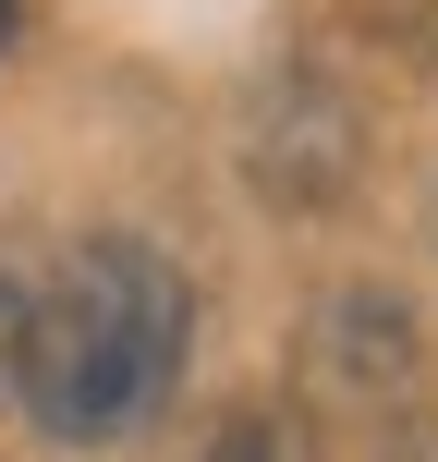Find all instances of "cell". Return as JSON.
Segmentation results:
<instances>
[{"label": "cell", "mask_w": 438, "mask_h": 462, "mask_svg": "<svg viewBox=\"0 0 438 462\" xmlns=\"http://www.w3.org/2000/svg\"><path fill=\"white\" fill-rule=\"evenodd\" d=\"M183 341H195V292H183V268H171L159 244H135V231L73 244L61 268H49V292H24L13 402H24L37 439L110 450V439H135L171 402Z\"/></svg>", "instance_id": "obj_1"}, {"label": "cell", "mask_w": 438, "mask_h": 462, "mask_svg": "<svg viewBox=\"0 0 438 462\" xmlns=\"http://www.w3.org/2000/svg\"><path fill=\"white\" fill-rule=\"evenodd\" d=\"M195 462H317V439H304V414H280V402H256V414L208 426V450Z\"/></svg>", "instance_id": "obj_2"}, {"label": "cell", "mask_w": 438, "mask_h": 462, "mask_svg": "<svg viewBox=\"0 0 438 462\" xmlns=\"http://www.w3.org/2000/svg\"><path fill=\"white\" fill-rule=\"evenodd\" d=\"M13 328H24V280L0 268V390H13Z\"/></svg>", "instance_id": "obj_3"}, {"label": "cell", "mask_w": 438, "mask_h": 462, "mask_svg": "<svg viewBox=\"0 0 438 462\" xmlns=\"http://www.w3.org/2000/svg\"><path fill=\"white\" fill-rule=\"evenodd\" d=\"M13 13H24V0H0V49H13Z\"/></svg>", "instance_id": "obj_4"}]
</instances>
